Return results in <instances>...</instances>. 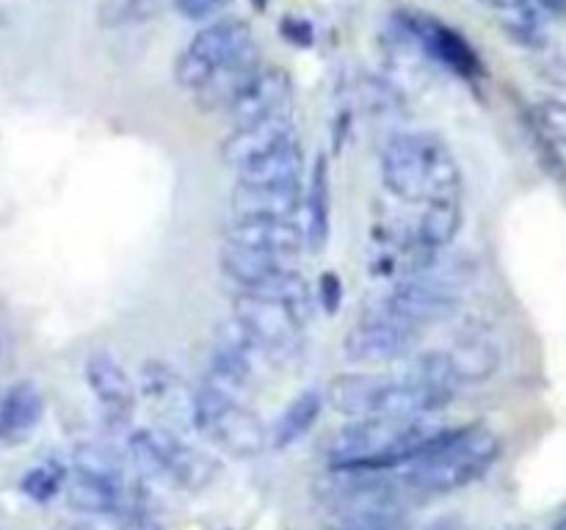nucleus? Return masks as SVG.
Returning a JSON list of instances; mask_svg holds the SVG:
<instances>
[{"label": "nucleus", "mask_w": 566, "mask_h": 530, "mask_svg": "<svg viewBox=\"0 0 566 530\" xmlns=\"http://www.w3.org/2000/svg\"><path fill=\"white\" fill-rule=\"evenodd\" d=\"M291 138H296V125H293L291 110H285V114L265 116V119L232 127L230 136L221 141L219 155L224 160V166L241 171L243 166L265 158V155L280 149Z\"/></svg>", "instance_id": "11"}, {"label": "nucleus", "mask_w": 566, "mask_h": 530, "mask_svg": "<svg viewBox=\"0 0 566 530\" xmlns=\"http://www.w3.org/2000/svg\"><path fill=\"white\" fill-rule=\"evenodd\" d=\"M531 121L545 141H551L553 147H566V103L562 99H539L531 110Z\"/></svg>", "instance_id": "26"}, {"label": "nucleus", "mask_w": 566, "mask_h": 530, "mask_svg": "<svg viewBox=\"0 0 566 530\" xmlns=\"http://www.w3.org/2000/svg\"><path fill=\"white\" fill-rule=\"evenodd\" d=\"M318 301H321V307H324V312H329V315H337V309H340L343 282L335 271H324V274H321Z\"/></svg>", "instance_id": "28"}, {"label": "nucleus", "mask_w": 566, "mask_h": 530, "mask_svg": "<svg viewBox=\"0 0 566 530\" xmlns=\"http://www.w3.org/2000/svg\"><path fill=\"white\" fill-rule=\"evenodd\" d=\"M252 28L243 20H219L197 33L175 64V77L182 88H199L219 66L252 47Z\"/></svg>", "instance_id": "8"}, {"label": "nucleus", "mask_w": 566, "mask_h": 530, "mask_svg": "<svg viewBox=\"0 0 566 530\" xmlns=\"http://www.w3.org/2000/svg\"><path fill=\"white\" fill-rule=\"evenodd\" d=\"M191 420L199 434L208 436L213 445H219L230 456L252 458L269 445V428L260 423L249 403L221 395V392L210 390L208 384H199L193 390Z\"/></svg>", "instance_id": "5"}, {"label": "nucleus", "mask_w": 566, "mask_h": 530, "mask_svg": "<svg viewBox=\"0 0 566 530\" xmlns=\"http://www.w3.org/2000/svg\"><path fill=\"white\" fill-rule=\"evenodd\" d=\"M315 495L337 517H368V513H403L418 500V491L398 469H332L315 484Z\"/></svg>", "instance_id": "3"}, {"label": "nucleus", "mask_w": 566, "mask_h": 530, "mask_svg": "<svg viewBox=\"0 0 566 530\" xmlns=\"http://www.w3.org/2000/svg\"><path fill=\"white\" fill-rule=\"evenodd\" d=\"M446 359L457 384H481L501 368V351L484 335H468L457 340L446 351Z\"/></svg>", "instance_id": "21"}, {"label": "nucleus", "mask_w": 566, "mask_h": 530, "mask_svg": "<svg viewBox=\"0 0 566 530\" xmlns=\"http://www.w3.org/2000/svg\"><path fill=\"white\" fill-rule=\"evenodd\" d=\"M224 241L287 254V257H296L307 246V235H304L298 219H232L224 232Z\"/></svg>", "instance_id": "15"}, {"label": "nucleus", "mask_w": 566, "mask_h": 530, "mask_svg": "<svg viewBox=\"0 0 566 530\" xmlns=\"http://www.w3.org/2000/svg\"><path fill=\"white\" fill-rule=\"evenodd\" d=\"M302 177L304 152L298 138H291L280 149L238 171V182H252V186H302Z\"/></svg>", "instance_id": "23"}, {"label": "nucleus", "mask_w": 566, "mask_h": 530, "mask_svg": "<svg viewBox=\"0 0 566 530\" xmlns=\"http://www.w3.org/2000/svg\"><path fill=\"white\" fill-rule=\"evenodd\" d=\"M232 320L263 342L276 362L293 357L302 346L304 324L282 298L263 290H238L232 298Z\"/></svg>", "instance_id": "6"}, {"label": "nucleus", "mask_w": 566, "mask_h": 530, "mask_svg": "<svg viewBox=\"0 0 566 530\" xmlns=\"http://www.w3.org/2000/svg\"><path fill=\"white\" fill-rule=\"evenodd\" d=\"M293 99V83L291 75L280 66H263L260 75L243 88L241 97L224 110L230 116L232 127L249 125V121L265 119V116H276L291 110Z\"/></svg>", "instance_id": "12"}, {"label": "nucleus", "mask_w": 566, "mask_h": 530, "mask_svg": "<svg viewBox=\"0 0 566 530\" xmlns=\"http://www.w3.org/2000/svg\"><path fill=\"white\" fill-rule=\"evenodd\" d=\"M219 265L227 279L235 282L238 290H260L274 282L282 271L293 268V257L224 241L219 252Z\"/></svg>", "instance_id": "14"}, {"label": "nucleus", "mask_w": 566, "mask_h": 530, "mask_svg": "<svg viewBox=\"0 0 566 530\" xmlns=\"http://www.w3.org/2000/svg\"><path fill=\"white\" fill-rule=\"evenodd\" d=\"M459 226H462V199H437L423 204V213L409 230V237L420 248L442 252L457 241Z\"/></svg>", "instance_id": "22"}, {"label": "nucleus", "mask_w": 566, "mask_h": 530, "mask_svg": "<svg viewBox=\"0 0 566 530\" xmlns=\"http://www.w3.org/2000/svg\"><path fill=\"white\" fill-rule=\"evenodd\" d=\"M509 530H528V528H509Z\"/></svg>", "instance_id": "33"}, {"label": "nucleus", "mask_w": 566, "mask_h": 530, "mask_svg": "<svg viewBox=\"0 0 566 530\" xmlns=\"http://www.w3.org/2000/svg\"><path fill=\"white\" fill-rule=\"evenodd\" d=\"M326 395L321 390H304L287 403L269 428V445L274 451H285V447L296 445L315 423H318L321 412H324Z\"/></svg>", "instance_id": "24"}, {"label": "nucleus", "mask_w": 566, "mask_h": 530, "mask_svg": "<svg viewBox=\"0 0 566 530\" xmlns=\"http://www.w3.org/2000/svg\"><path fill=\"white\" fill-rule=\"evenodd\" d=\"M263 66L265 64L263 59H260L258 44H252V47L238 53L232 61H227L224 66H219L202 86L193 88V103L202 110H227L238 97H241L243 88L260 75Z\"/></svg>", "instance_id": "13"}, {"label": "nucleus", "mask_w": 566, "mask_h": 530, "mask_svg": "<svg viewBox=\"0 0 566 530\" xmlns=\"http://www.w3.org/2000/svg\"><path fill=\"white\" fill-rule=\"evenodd\" d=\"M459 307H462V298L448 282H440L437 276H407L396 282L374 309L418 329V326L448 320L457 315Z\"/></svg>", "instance_id": "9"}, {"label": "nucleus", "mask_w": 566, "mask_h": 530, "mask_svg": "<svg viewBox=\"0 0 566 530\" xmlns=\"http://www.w3.org/2000/svg\"><path fill=\"white\" fill-rule=\"evenodd\" d=\"M230 204L232 219H298L304 204V188L235 182Z\"/></svg>", "instance_id": "17"}, {"label": "nucleus", "mask_w": 566, "mask_h": 530, "mask_svg": "<svg viewBox=\"0 0 566 530\" xmlns=\"http://www.w3.org/2000/svg\"><path fill=\"white\" fill-rule=\"evenodd\" d=\"M381 182L407 204L462 199V169L434 132H396L381 149Z\"/></svg>", "instance_id": "1"}, {"label": "nucleus", "mask_w": 566, "mask_h": 530, "mask_svg": "<svg viewBox=\"0 0 566 530\" xmlns=\"http://www.w3.org/2000/svg\"><path fill=\"white\" fill-rule=\"evenodd\" d=\"M44 417V398L31 381H17L0 395V442L28 439Z\"/></svg>", "instance_id": "19"}, {"label": "nucleus", "mask_w": 566, "mask_h": 530, "mask_svg": "<svg viewBox=\"0 0 566 530\" xmlns=\"http://www.w3.org/2000/svg\"><path fill=\"white\" fill-rule=\"evenodd\" d=\"M232 0H175V9L177 14L186 17V20L199 22V20H208V17L219 14L230 6Z\"/></svg>", "instance_id": "27"}, {"label": "nucleus", "mask_w": 566, "mask_h": 530, "mask_svg": "<svg viewBox=\"0 0 566 530\" xmlns=\"http://www.w3.org/2000/svg\"><path fill=\"white\" fill-rule=\"evenodd\" d=\"M418 340V329L392 315L370 309L343 337V353L354 364H390L407 357Z\"/></svg>", "instance_id": "10"}, {"label": "nucleus", "mask_w": 566, "mask_h": 530, "mask_svg": "<svg viewBox=\"0 0 566 530\" xmlns=\"http://www.w3.org/2000/svg\"><path fill=\"white\" fill-rule=\"evenodd\" d=\"M484 3H492V6H497V9H503V6H506L509 0H484Z\"/></svg>", "instance_id": "31"}, {"label": "nucleus", "mask_w": 566, "mask_h": 530, "mask_svg": "<svg viewBox=\"0 0 566 530\" xmlns=\"http://www.w3.org/2000/svg\"><path fill=\"white\" fill-rule=\"evenodd\" d=\"M329 166H326V155H318L310 171L307 191H304V235H307V248L321 252L329 241V210H332V197H329Z\"/></svg>", "instance_id": "20"}, {"label": "nucleus", "mask_w": 566, "mask_h": 530, "mask_svg": "<svg viewBox=\"0 0 566 530\" xmlns=\"http://www.w3.org/2000/svg\"><path fill=\"white\" fill-rule=\"evenodd\" d=\"M501 456V439L486 425H448L418 458L398 467L409 486L426 495H446L484 478Z\"/></svg>", "instance_id": "2"}, {"label": "nucleus", "mask_w": 566, "mask_h": 530, "mask_svg": "<svg viewBox=\"0 0 566 530\" xmlns=\"http://www.w3.org/2000/svg\"><path fill=\"white\" fill-rule=\"evenodd\" d=\"M111 530H164V528L147 517H116V524Z\"/></svg>", "instance_id": "30"}, {"label": "nucleus", "mask_w": 566, "mask_h": 530, "mask_svg": "<svg viewBox=\"0 0 566 530\" xmlns=\"http://www.w3.org/2000/svg\"><path fill=\"white\" fill-rule=\"evenodd\" d=\"M398 28L415 50H420L434 64L446 66L453 75L464 77V81H479L484 75V64L473 44L448 22L423 14V11H403L398 17Z\"/></svg>", "instance_id": "7"}, {"label": "nucleus", "mask_w": 566, "mask_h": 530, "mask_svg": "<svg viewBox=\"0 0 566 530\" xmlns=\"http://www.w3.org/2000/svg\"><path fill=\"white\" fill-rule=\"evenodd\" d=\"M392 375L381 373H340L326 386V401L343 417H376Z\"/></svg>", "instance_id": "18"}, {"label": "nucleus", "mask_w": 566, "mask_h": 530, "mask_svg": "<svg viewBox=\"0 0 566 530\" xmlns=\"http://www.w3.org/2000/svg\"><path fill=\"white\" fill-rule=\"evenodd\" d=\"M83 373H86L94 398H97L99 406L105 409L111 420L119 423V420L130 417L133 406H136V386H133L127 370L108 351H94L86 359Z\"/></svg>", "instance_id": "16"}, {"label": "nucleus", "mask_w": 566, "mask_h": 530, "mask_svg": "<svg viewBox=\"0 0 566 530\" xmlns=\"http://www.w3.org/2000/svg\"><path fill=\"white\" fill-rule=\"evenodd\" d=\"M166 6H175V0H122V17L125 20H147Z\"/></svg>", "instance_id": "29"}, {"label": "nucleus", "mask_w": 566, "mask_h": 530, "mask_svg": "<svg viewBox=\"0 0 566 530\" xmlns=\"http://www.w3.org/2000/svg\"><path fill=\"white\" fill-rule=\"evenodd\" d=\"M553 530H566V517H564V519H562V522H558V524H556V528H553Z\"/></svg>", "instance_id": "32"}, {"label": "nucleus", "mask_w": 566, "mask_h": 530, "mask_svg": "<svg viewBox=\"0 0 566 530\" xmlns=\"http://www.w3.org/2000/svg\"><path fill=\"white\" fill-rule=\"evenodd\" d=\"M70 469L61 462H42L28 469L20 480L22 495L31 497L33 502H50L59 491H64Z\"/></svg>", "instance_id": "25"}, {"label": "nucleus", "mask_w": 566, "mask_h": 530, "mask_svg": "<svg viewBox=\"0 0 566 530\" xmlns=\"http://www.w3.org/2000/svg\"><path fill=\"white\" fill-rule=\"evenodd\" d=\"M130 458L149 478L169 480L180 489L199 491L216 478L219 464L166 428H138L130 434Z\"/></svg>", "instance_id": "4"}]
</instances>
